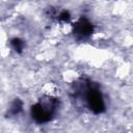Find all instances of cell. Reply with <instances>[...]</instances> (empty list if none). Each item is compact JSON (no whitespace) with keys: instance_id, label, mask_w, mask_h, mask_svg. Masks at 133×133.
I'll return each instance as SVG.
<instances>
[{"instance_id":"6da1fadb","label":"cell","mask_w":133,"mask_h":133,"mask_svg":"<svg viewBox=\"0 0 133 133\" xmlns=\"http://www.w3.org/2000/svg\"><path fill=\"white\" fill-rule=\"evenodd\" d=\"M55 107V102L52 99H50V101L48 102L38 103L32 108V116L37 122H46L53 114Z\"/></svg>"},{"instance_id":"7a4b0ae2","label":"cell","mask_w":133,"mask_h":133,"mask_svg":"<svg viewBox=\"0 0 133 133\" xmlns=\"http://www.w3.org/2000/svg\"><path fill=\"white\" fill-rule=\"evenodd\" d=\"M78 25H79L78 28H77V33H78V34L84 36V35H86V34H88V33L90 32V29H91V28H90V25H89L88 23H86V22H81V23H79Z\"/></svg>"}]
</instances>
